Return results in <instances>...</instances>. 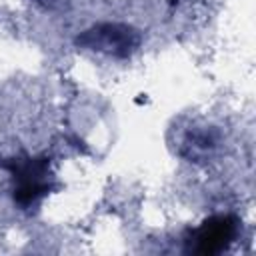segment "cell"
Here are the masks:
<instances>
[{
    "label": "cell",
    "instance_id": "6da1fadb",
    "mask_svg": "<svg viewBox=\"0 0 256 256\" xmlns=\"http://www.w3.org/2000/svg\"><path fill=\"white\" fill-rule=\"evenodd\" d=\"M140 40V32L128 24L102 22L84 30L76 38V46L92 52H102L114 58H128L138 50Z\"/></svg>",
    "mask_w": 256,
    "mask_h": 256
},
{
    "label": "cell",
    "instance_id": "7a4b0ae2",
    "mask_svg": "<svg viewBox=\"0 0 256 256\" xmlns=\"http://www.w3.org/2000/svg\"><path fill=\"white\" fill-rule=\"evenodd\" d=\"M6 168L12 172V180H14L12 198L22 208L36 204L42 196H46L52 190L48 158L12 160L10 164H6Z\"/></svg>",
    "mask_w": 256,
    "mask_h": 256
},
{
    "label": "cell",
    "instance_id": "3957f363",
    "mask_svg": "<svg viewBox=\"0 0 256 256\" xmlns=\"http://www.w3.org/2000/svg\"><path fill=\"white\" fill-rule=\"evenodd\" d=\"M238 236V218L230 214H216L206 218L190 236L188 250L204 256L228 250Z\"/></svg>",
    "mask_w": 256,
    "mask_h": 256
},
{
    "label": "cell",
    "instance_id": "277c9868",
    "mask_svg": "<svg viewBox=\"0 0 256 256\" xmlns=\"http://www.w3.org/2000/svg\"><path fill=\"white\" fill-rule=\"evenodd\" d=\"M216 146V138L208 132V130H190L186 132L184 140H182V150L180 154L186 156L190 162H198L208 158V154L212 152V148Z\"/></svg>",
    "mask_w": 256,
    "mask_h": 256
}]
</instances>
